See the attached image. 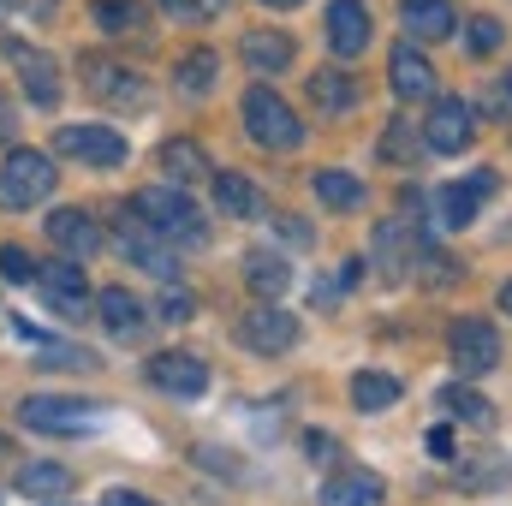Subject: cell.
Segmentation results:
<instances>
[{
  "label": "cell",
  "mask_w": 512,
  "mask_h": 506,
  "mask_svg": "<svg viewBox=\"0 0 512 506\" xmlns=\"http://www.w3.org/2000/svg\"><path fill=\"white\" fill-rule=\"evenodd\" d=\"M131 215H137V227H149V233L167 239V245H203V239H209L203 209H197L179 185H149V191H137V197H131Z\"/></svg>",
  "instance_id": "cell-1"
},
{
  "label": "cell",
  "mask_w": 512,
  "mask_h": 506,
  "mask_svg": "<svg viewBox=\"0 0 512 506\" xmlns=\"http://www.w3.org/2000/svg\"><path fill=\"white\" fill-rule=\"evenodd\" d=\"M54 185H60V173H54V161H48L42 149H12V155L0 161V203H6V209H30V203H42Z\"/></svg>",
  "instance_id": "cell-2"
},
{
  "label": "cell",
  "mask_w": 512,
  "mask_h": 506,
  "mask_svg": "<svg viewBox=\"0 0 512 506\" xmlns=\"http://www.w3.org/2000/svg\"><path fill=\"white\" fill-rule=\"evenodd\" d=\"M245 131H251V143H262V149H298V143H304L298 114H292L268 84H251V90H245Z\"/></svg>",
  "instance_id": "cell-3"
},
{
  "label": "cell",
  "mask_w": 512,
  "mask_h": 506,
  "mask_svg": "<svg viewBox=\"0 0 512 506\" xmlns=\"http://www.w3.org/2000/svg\"><path fill=\"white\" fill-rule=\"evenodd\" d=\"M18 417H24L36 435H90V429L102 423V411H96V405L66 399V393H30V399L18 405Z\"/></svg>",
  "instance_id": "cell-4"
},
{
  "label": "cell",
  "mask_w": 512,
  "mask_h": 506,
  "mask_svg": "<svg viewBox=\"0 0 512 506\" xmlns=\"http://www.w3.org/2000/svg\"><path fill=\"white\" fill-rule=\"evenodd\" d=\"M447 352H453V370L459 376H489L501 364V334L483 316H459L453 334H447Z\"/></svg>",
  "instance_id": "cell-5"
},
{
  "label": "cell",
  "mask_w": 512,
  "mask_h": 506,
  "mask_svg": "<svg viewBox=\"0 0 512 506\" xmlns=\"http://www.w3.org/2000/svg\"><path fill=\"white\" fill-rule=\"evenodd\" d=\"M471 137H477V108H471V102H459V96H441V102L429 108L423 149H435V155H459V149H471Z\"/></svg>",
  "instance_id": "cell-6"
},
{
  "label": "cell",
  "mask_w": 512,
  "mask_h": 506,
  "mask_svg": "<svg viewBox=\"0 0 512 506\" xmlns=\"http://www.w3.org/2000/svg\"><path fill=\"white\" fill-rule=\"evenodd\" d=\"M54 149L72 155V161H90V167H120L131 155V143L114 126H60L54 131Z\"/></svg>",
  "instance_id": "cell-7"
},
{
  "label": "cell",
  "mask_w": 512,
  "mask_h": 506,
  "mask_svg": "<svg viewBox=\"0 0 512 506\" xmlns=\"http://www.w3.org/2000/svg\"><path fill=\"white\" fill-rule=\"evenodd\" d=\"M489 191H495V167H477L471 179H459V185H441V191H435V221H441L447 233H459V227H471Z\"/></svg>",
  "instance_id": "cell-8"
},
{
  "label": "cell",
  "mask_w": 512,
  "mask_h": 506,
  "mask_svg": "<svg viewBox=\"0 0 512 506\" xmlns=\"http://www.w3.org/2000/svg\"><path fill=\"white\" fill-rule=\"evenodd\" d=\"M36 286H42V298H48L60 316H84V310H90V280H84V268H78L72 256L36 262Z\"/></svg>",
  "instance_id": "cell-9"
},
{
  "label": "cell",
  "mask_w": 512,
  "mask_h": 506,
  "mask_svg": "<svg viewBox=\"0 0 512 506\" xmlns=\"http://www.w3.org/2000/svg\"><path fill=\"white\" fill-rule=\"evenodd\" d=\"M239 340L251 352H262V358H280V352L298 346V316H286L280 304H256L251 316L239 322Z\"/></svg>",
  "instance_id": "cell-10"
},
{
  "label": "cell",
  "mask_w": 512,
  "mask_h": 506,
  "mask_svg": "<svg viewBox=\"0 0 512 506\" xmlns=\"http://www.w3.org/2000/svg\"><path fill=\"white\" fill-rule=\"evenodd\" d=\"M328 48L340 60H358L370 48V6L364 0H328Z\"/></svg>",
  "instance_id": "cell-11"
},
{
  "label": "cell",
  "mask_w": 512,
  "mask_h": 506,
  "mask_svg": "<svg viewBox=\"0 0 512 506\" xmlns=\"http://www.w3.org/2000/svg\"><path fill=\"white\" fill-rule=\"evenodd\" d=\"M149 381L173 399H197L209 387V364L191 358V352H161V358H149Z\"/></svg>",
  "instance_id": "cell-12"
},
{
  "label": "cell",
  "mask_w": 512,
  "mask_h": 506,
  "mask_svg": "<svg viewBox=\"0 0 512 506\" xmlns=\"http://www.w3.org/2000/svg\"><path fill=\"white\" fill-rule=\"evenodd\" d=\"M387 78H393V96H399V102H429V96H435V66H429L411 42H399V48L387 54Z\"/></svg>",
  "instance_id": "cell-13"
},
{
  "label": "cell",
  "mask_w": 512,
  "mask_h": 506,
  "mask_svg": "<svg viewBox=\"0 0 512 506\" xmlns=\"http://www.w3.org/2000/svg\"><path fill=\"white\" fill-rule=\"evenodd\" d=\"M48 239H54V251L72 256V262H84V256L102 251V227H96L84 209H54V215H48Z\"/></svg>",
  "instance_id": "cell-14"
},
{
  "label": "cell",
  "mask_w": 512,
  "mask_h": 506,
  "mask_svg": "<svg viewBox=\"0 0 512 506\" xmlns=\"http://www.w3.org/2000/svg\"><path fill=\"white\" fill-rule=\"evenodd\" d=\"M96 316H102V328H108L114 340H143V328H149L137 292H126V286H102V292H96Z\"/></svg>",
  "instance_id": "cell-15"
},
{
  "label": "cell",
  "mask_w": 512,
  "mask_h": 506,
  "mask_svg": "<svg viewBox=\"0 0 512 506\" xmlns=\"http://www.w3.org/2000/svg\"><path fill=\"white\" fill-rule=\"evenodd\" d=\"M12 66H18V78H24L30 108H54V102H60V66H54L42 48H18Z\"/></svg>",
  "instance_id": "cell-16"
},
{
  "label": "cell",
  "mask_w": 512,
  "mask_h": 506,
  "mask_svg": "<svg viewBox=\"0 0 512 506\" xmlns=\"http://www.w3.org/2000/svg\"><path fill=\"white\" fill-rule=\"evenodd\" d=\"M399 24H405L411 42H441V36H453L459 12H453V0H405L399 6Z\"/></svg>",
  "instance_id": "cell-17"
},
{
  "label": "cell",
  "mask_w": 512,
  "mask_h": 506,
  "mask_svg": "<svg viewBox=\"0 0 512 506\" xmlns=\"http://www.w3.org/2000/svg\"><path fill=\"white\" fill-rule=\"evenodd\" d=\"M120 251H126L143 274H155V280H179V256H173V245L155 239L149 227H126V233H120Z\"/></svg>",
  "instance_id": "cell-18"
},
{
  "label": "cell",
  "mask_w": 512,
  "mask_h": 506,
  "mask_svg": "<svg viewBox=\"0 0 512 506\" xmlns=\"http://www.w3.org/2000/svg\"><path fill=\"white\" fill-rule=\"evenodd\" d=\"M382 501H387V483L376 471H364V465H352V471L322 483V506H382Z\"/></svg>",
  "instance_id": "cell-19"
},
{
  "label": "cell",
  "mask_w": 512,
  "mask_h": 506,
  "mask_svg": "<svg viewBox=\"0 0 512 506\" xmlns=\"http://www.w3.org/2000/svg\"><path fill=\"white\" fill-rule=\"evenodd\" d=\"M358 96H364V84H358L352 72H340V66H328V72H316V78H310V108H316V114H328V120H334V114H352V108H358Z\"/></svg>",
  "instance_id": "cell-20"
},
{
  "label": "cell",
  "mask_w": 512,
  "mask_h": 506,
  "mask_svg": "<svg viewBox=\"0 0 512 506\" xmlns=\"http://www.w3.org/2000/svg\"><path fill=\"white\" fill-rule=\"evenodd\" d=\"M161 173H167V185H197V179H215V161L191 143V137H167L161 143Z\"/></svg>",
  "instance_id": "cell-21"
},
{
  "label": "cell",
  "mask_w": 512,
  "mask_h": 506,
  "mask_svg": "<svg viewBox=\"0 0 512 506\" xmlns=\"http://www.w3.org/2000/svg\"><path fill=\"white\" fill-rule=\"evenodd\" d=\"M84 84L102 96V102H143V84H137V72L126 66H114V60H84Z\"/></svg>",
  "instance_id": "cell-22"
},
{
  "label": "cell",
  "mask_w": 512,
  "mask_h": 506,
  "mask_svg": "<svg viewBox=\"0 0 512 506\" xmlns=\"http://www.w3.org/2000/svg\"><path fill=\"white\" fill-rule=\"evenodd\" d=\"M215 203H221V215H227V221H256V215L268 209L251 179H245V173H227V167L215 173Z\"/></svg>",
  "instance_id": "cell-23"
},
{
  "label": "cell",
  "mask_w": 512,
  "mask_h": 506,
  "mask_svg": "<svg viewBox=\"0 0 512 506\" xmlns=\"http://www.w3.org/2000/svg\"><path fill=\"white\" fill-rule=\"evenodd\" d=\"M245 66H251V72H268V78L286 72V66H292V42H286L280 30H251V36H245Z\"/></svg>",
  "instance_id": "cell-24"
},
{
  "label": "cell",
  "mask_w": 512,
  "mask_h": 506,
  "mask_svg": "<svg viewBox=\"0 0 512 506\" xmlns=\"http://www.w3.org/2000/svg\"><path fill=\"white\" fill-rule=\"evenodd\" d=\"M173 78H179V90H185V96H209V90H215V78H221V54H215V48H191V54L173 66Z\"/></svg>",
  "instance_id": "cell-25"
},
{
  "label": "cell",
  "mask_w": 512,
  "mask_h": 506,
  "mask_svg": "<svg viewBox=\"0 0 512 506\" xmlns=\"http://www.w3.org/2000/svg\"><path fill=\"white\" fill-rule=\"evenodd\" d=\"M18 489H24L30 501H60V495L72 489V471H66V465H48V459H30V465L18 471Z\"/></svg>",
  "instance_id": "cell-26"
},
{
  "label": "cell",
  "mask_w": 512,
  "mask_h": 506,
  "mask_svg": "<svg viewBox=\"0 0 512 506\" xmlns=\"http://www.w3.org/2000/svg\"><path fill=\"white\" fill-rule=\"evenodd\" d=\"M245 280H251V292H262V298H280L292 286V268H286V256H274V251H251L245 256Z\"/></svg>",
  "instance_id": "cell-27"
},
{
  "label": "cell",
  "mask_w": 512,
  "mask_h": 506,
  "mask_svg": "<svg viewBox=\"0 0 512 506\" xmlns=\"http://www.w3.org/2000/svg\"><path fill=\"white\" fill-rule=\"evenodd\" d=\"M310 185H316V197H322L328 209H358V203H364V179L346 173V167H322Z\"/></svg>",
  "instance_id": "cell-28"
},
{
  "label": "cell",
  "mask_w": 512,
  "mask_h": 506,
  "mask_svg": "<svg viewBox=\"0 0 512 506\" xmlns=\"http://www.w3.org/2000/svg\"><path fill=\"white\" fill-rule=\"evenodd\" d=\"M352 405H358V411H387V405H399V381L382 376V370L352 376Z\"/></svg>",
  "instance_id": "cell-29"
},
{
  "label": "cell",
  "mask_w": 512,
  "mask_h": 506,
  "mask_svg": "<svg viewBox=\"0 0 512 506\" xmlns=\"http://www.w3.org/2000/svg\"><path fill=\"white\" fill-rule=\"evenodd\" d=\"M441 411L459 417V423H477V429L495 423V405H489L483 393H471V387H447V393H441Z\"/></svg>",
  "instance_id": "cell-30"
},
{
  "label": "cell",
  "mask_w": 512,
  "mask_h": 506,
  "mask_svg": "<svg viewBox=\"0 0 512 506\" xmlns=\"http://www.w3.org/2000/svg\"><path fill=\"white\" fill-rule=\"evenodd\" d=\"M96 24H102L108 36L143 30V0H96Z\"/></svg>",
  "instance_id": "cell-31"
},
{
  "label": "cell",
  "mask_w": 512,
  "mask_h": 506,
  "mask_svg": "<svg viewBox=\"0 0 512 506\" xmlns=\"http://www.w3.org/2000/svg\"><path fill=\"white\" fill-rule=\"evenodd\" d=\"M0 280L30 286V280H36V256L24 251V245H0Z\"/></svg>",
  "instance_id": "cell-32"
},
{
  "label": "cell",
  "mask_w": 512,
  "mask_h": 506,
  "mask_svg": "<svg viewBox=\"0 0 512 506\" xmlns=\"http://www.w3.org/2000/svg\"><path fill=\"white\" fill-rule=\"evenodd\" d=\"M221 6L227 0H161V12L179 24H209V18H221Z\"/></svg>",
  "instance_id": "cell-33"
},
{
  "label": "cell",
  "mask_w": 512,
  "mask_h": 506,
  "mask_svg": "<svg viewBox=\"0 0 512 506\" xmlns=\"http://www.w3.org/2000/svg\"><path fill=\"white\" fill-rule=\"evenodd\" d=\"M465 36H471V54H495V48H501V18L483 12V18L465 24Z\"/></svg>",
  "instance_id": "cell-34"
},
{
  "label": "cell",
  "mask_w": 512,
  "mask_h": 506,
  "mask_svg": "<svg viewBox=\"0 0 512 506\" xmlns=\"http://www.w3.org/2000/svg\"><path fill=\"white\" fill-rule=\"evenodd\" d=\"M191 310H197V298H191V292H161V304H155V316H161V322H191Z\"/></svg>",
  "instance_id": "cell-35"
},
{
  "label": "cell",
  "mask_w": 512,
  "mask_h": 506,
  "mask_svg": "<svg viewBox=\"0 0 512 506\" xmlns=\"http://www.w3.org/2000/svg\"><path fill=\"white\" fill-rule=\"evenodd\" d=\"M393 161H417V137H405V120H393V131H387V143H382Z\"/></svg>",
  "instance_id": "cell-36"
},
{
  "label": "cell",
  "mask_w": 512,
  "mask_h": 506,
  "mask_svg": "<svg viewBox=\"0 0 512 506\" xmlns=\"http://www.w3.org/2000/svg\"><path fill=\"white\" fill-rule=\"evenodd\" d=\"M6 6H12V12H24V18H36V24L60 12V0H6Z\"/></svg>",
  "instance_id": "cell-37"
},
{
  "label": "cell",
  "mask_w": 512,
  "mask_h": 506,
  "mask_svg": "<svg viewBox=\"0 0 512 506\" xmlns=\"http://www.w3.org/2000/svg\"><path fill=\"white\" fill-rule=\"evenodd\" d=\"M102 506H155V501H149V495H137V489H108Z\"/></svg>",
  "instance_id": "cell-38"
},
{
  "label": "cell",
  "mask_w": 512,
  "mask_h": 506,
  "mask_svg": "<svg viewBox=\"0 0 512 506\" xmlns=\"http://www.w3.org/2000/svg\"><path fill=\"white\" fill-rule=\"evenodd\" d=\"M12 131H18V108L0 96V143H12Z\"/></svg>",
  "instance_id": "cell-39"
},
{
  "label": "cell",
  "mask_w": 512,
  "mask_h": 506,
  "mask_svg": "<svg viewBox=\"0 0 512 506\" xmlns=\"http://www.w3.org/2000/svg\"><path fill=\"white\" fill-rule=\"evenodd\" d=\"M489 114H512V84H495L489 90Z\"/></svg>",
  "instance_id": "cell-40"
},
{
  "label": "cell",
  "mask_w": 512,
  "mask_h": 506,
  "mask_svg": "<svg viewBox=\"0 0 512 506\" xmlns=\"http://www.w3.org/2000/svg\"><path fill=\"white\" fill-rule=\"evenodd\" d=\"M429 453H435V459H447V453H453V435H447V429H435V435H429Z\"/></svg>",
  "instance_id": "cell-41"
},
{
  "label": "cell",
  "mask_w": 512,
  "mask_h": 506,
  "mask_svg": "<svg viewBox=\"0 0 512 506\" xmlns=\"http://www.w3.org/2000/svg\"><path fill=\"white\" fill-rule=\"evenodd\" d=\"M501 310H507V316H512V280H507V286H501Z\"/></svg>",
  "instance_id": "cell-42"
},
{
  "label": "cell",
  "mask_w": 512,
  "mask_h": 506,
  "mask_svg": "<svg viewBox=\"0 0 512 506\" xmlns=\"http://www.w3.org/2000/svg\"><path fill=\"white\" fill-rule=\"evenodd\" d=\"M262 6H280V12H286V6H304V0H262Z\"/></svg>",
  "instance_id": "cell-43"
},
{
  "label": "cell",
  "mask_w": 512,
  "mask_h": 506,
  "mask_svg": "<svg viewBox=\"0 0 512 506\" xmlns=\"http://www.w3.org/2000/svg\"><path fill=\"white\" fill-rule=\"evenodd\" d=\"M507 84H512V78H507Z\"/></svg>",
  "instance_id": "cell-44"
}]
</instances>
